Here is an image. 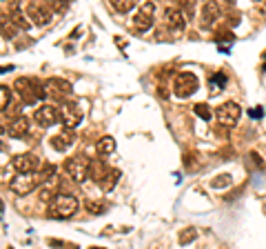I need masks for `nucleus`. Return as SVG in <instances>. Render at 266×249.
Listing matches in <instances>:
<instances>
[{
	"label": "nucleus",
	"mask_w": 266,
	"mask_h": 249,
	"mask_svg": "<svg viewBox=\"0 0 266 249\" xmlns=\"http://www.w3.org/2000/svg\"><path fill=\"white\" fill-rule=\"evenodd\" d=\"M14 87L20 94L22 105H33L36 100H42L47 96V85H42L36 78H18L14 83Z\"/></svg>",
	"instance_id": "1"
},
{
	"label": "nucleus",
	"mask_w": 266,
	"mask_h": 249,
	"mask_svg": "<svg viewBox=\"0 0 266 249\" xmlns=\"http://www.w3.org/2000/svg\"><path fill=\"white\" fill-rule=\"evenodd\" d=\"M76 212H78V198L71 196V194H58L49 205V216L56 218V220L71 218Z\"/></svg>",
	"instance_id": "2"
},
{
	"label": "nucleus",
	"mask_w": 266,
	"mask_h": 249,
	"mask_svg": "<svg viewBox=\"0 0 266 249\" xmlns=\"http://www.w3.org/2000/svg\"><path fill=\"white\" fill-rule=\"evenodd\" d=\"M89 165H91V160L78 154L64 160V171H67V176H71V181L84 183L89 178Z\"/></svg>",
	"instance_id": "3"
},
{
	"label": "nucleus",
	"mask_w": 266,
	"mask_h": 249,
	"mask_svg": "<svg viewBox=\"0 0 266 249\" xmlns=\"http://www.w3.org/2000/svg\"><path fill=\"white\" fill-rule=\"evenodd\" d=\"M198 87H200V80L191 71H182L173 80V91H175L177 98H191L198 91Z\"/></svg>",
	"instance_id": "4"
},
{
	"label": "nucleus",
	"mask_w": 266,
	"mask_h": 249,
	"mask_svg": "<svg viewBox=\"0 0 266 249\" xmlns=\"http://www.w3.org/2000/svg\"><path fill=\"white\" fill-rule=\"evenodd\" d=\"M38 185V178L33 176V171H18V176L14 181L9 183L11 191L18 194V196H27V194H31Z\"/></svg>",
	"instance_id": "5"
},
{
	"label": "nucleus",
	"mask_w": 266,
	"mask_h": 249,
	"mask_svg": "<svg viewBox=\"0 0 266 249\" xmlns=\"http://www.w3.org/2000/svg\"><path fill=\"white\" fill-rule=\"evenodd\" d=\"M240 105L233 100L224 102V105H219L218 107V112H215V116H218V122L222 125V127H235V122L240 120Z\"/></svg>",
	"instance_id": "6"
},
{
	"label": "nucleus",
	"mask_w": 266,
	"mask_h": 249,
	"mask_svg": "<svg viewBox=\"0 0 266 249\" xmlns=\"http://www.w3.org/2000/svg\"><path fill=\"white\" fill-rule=\"evenodd\" d=\"M58 112H60V118H63V122H64V127L67 129H76L80 125V120H82V112H80L78 102H73V100L63 102Z\"/></svg>",
	"instance_id": "7"
},
{
	"label": "nucleus",
	"mask_w": 266,
	"mask_h": 249,
	"mask_svg": "<svg viewBox=\"0 0 266 249\" xmlns=\"http://www.w3.org/2000/svg\"><path fill=\"white\" fill-rule=\"evenodd\" d=\"M51 14L53 11L47 7V2L42 0V2H29V7H27V16L33 20V25L38 27H45L51 22Z\"/></svg>",
	"instance_id": "8"
},
{
	"label": "nucleus",
	"mask_w": 266,
	"mask_h": 249,
	"mask_svg": "<svg viewBox=\"0 0 266 249\" xmlns=\"http://www.w3.org/2000/svg\"><path fill=\"white\" fill-rule=\"evenodd\" d=\"M153 11H156V5H153L151 0H146L144 5L140 7V11H138V16H133V29H138V32H146V29H151Z\"/></svg>",
	"instance_id": "9"
},
{
	"label": "nucleus",
	"mask_w": 266,
	"mask_h": 249,
	"mask_svg": "<svg viewBox=\"0 0 266 249\" xmlns=\"http://www.w3.org/2000/svg\"><path fill=\"white\" fill-rule=\"evenodd\" d=\"M71 83L63 78H49L47 80V96L56 98V100H64L71 96Z\"/></svg>",
	"instance_id": "10"
},
{
	"label": "nucleus",
	"mask_w": 266,
	"mask_h": 249,
	"mask_svg": "<svg viewBox=\"0 0 266 249\" xmlns=\"http://www.w3.org/2000/svg\"><path fill=\"white\" fill-rule=\"evenodd\" d=\"M58 118H60V112H58L56 107H51V105L40 107V109H36V114H33V120H36L40 127H45V129L51 127V125H56Z\"/></svg>",
	"instance_id": "11"
},
{
	"label": "nucleus",
	"mask_w": 266,
	"mask_h": 249,
	"mask_svg": "<svg viewBox=\"0 0 266 249\" xmlns=\"http://www.w3.org/2000/svg\"><path fill=\"white\" fill-rule=\"evenodd\" d=\"M219 16H222L219 2H215V0H209V2L202 7V11H200V25H202V27H211Z\"/></svg>",
	"instance_id": "12"
},
{
	"label": "nucleus",
	"mask_w": 266,
	"mask_h": 249,
	"mask_svg": "<svg viewBox=\"0 0 266 249\" xmlns=\"http://www.w3.org/2000/svg\"><path fill=\"white\" fill-rule=\"evenodd\" d=\"M38 165H40V160H38V156H33V154H18V156H14V160H11V167L16 171H36Z\"/></svg>",
	"instance_id": "13"
},
{
	"label": "nucleus",
	"mask_w": 266,
	"mask_h": 249,
	"mask_svg": "<svg viewBox=\"0 0 266 249\" xmlns=\"http://www.w3.org/2000/svg\"><path fill=\"white\" fill-rule=\"evenodd\" d=\"M187 20H188V18L182 14V9H180V7H167V9H164V22H167L171 29H177V32H180V29H184Z\"/></svg>",
	"instance_id": "14"
},
{
	"label": "nucleus",
	"mask_w": 266,
	"mask_h": 249,
	"mask_svg": "<svg viewBox=\"0 0 266 249\" xmlns=\"http://www.w3.org/2000/svg\"><path fill=\"white\" fill-rule=\"evenodd\" d=\"M51 147L56 149V151H67L69 147H71L73 143H76V136H73V129H67V132L63 133H58V136H53L51 140Z\"/></svg>",
	"instance_id": "15"
},
{
	"label": "nucleus",
	"mask_w": 266,
	"mask_h": 249,
	"mask_svg": "<svg viewBox=\"0 0 266 249\" xmlns=\"http://www.w3.org/2000/svg\"><path fill=\"white\" fill-rule=\"evenodd\" d=\"M27 133H29V120H27V118L18 116L9 122V136L11 138H25Z\"/></svg>",
	"instance_id": "16"
},
{
	"label": "nucleus",
	"mask_w": 266,
	"mask_h": 249,
	"mask_svg": "<svg viewBox=\"0 0 266 249\" xmlns=\"http://www.w3.org/2000/svg\"><path fill=\"white\" fill-rule=\"evenodd\" d=\"M107 169H109V167H107V165L102 163L100 158L91 160V165H89V178H91V181H95V183H100L102 178H105Z\"/></svg>",
	"instance_id": "17"
},
{
	"label": "nucleus",
	"mask_w": 266,
	"mask_h": 249,
	"mask_svg": "<svg viewBox=\"0 0 266 249\" xmlns=\"http://www.w3.org/2000/svg\"><path fill=\"white\" fill-rule=\"evenodd\" d=\"M16 32H18V27H16V22L11 20L9 14H0V33L5 38H14Z\"/></svg>",
	"instance_id": "18"
},
{
	"label": "nucleus",
	"mask_w": 266,
	"mask_h": 249,
	"mask_svg": "<svg viewBox=\"0 0 266 249\" xmlns=\"http://www.w3.org/2000/svg\"><path fill=\"white\" fill-rule=\"evenodd\" d=\"M118 181H120V171L118 169H107L105 178L100 181V187H102L105 191H111L115 185H118Z\"/></svg>",
	"instance_id": "19"
},
{
	"label": "nucleus",
	"mask_w": 266,
	"mask_h": 249,
	"mask_svg": "<svg viewBox=\"0 0 266 249\" xmlns=\"http://www.w3.org/2000/svg\"><path fill=\"white\" fill-rule=\"evenodd\" d=\"M115 151V140L111 136H105L102 140H98V154L100 156H109Z\"/></svg>",
	"instance_id": "20"
},
{
	"label": "nucleus",
	"mask_w": 266,
	"mask_h": 249,
	"mask_svg": "<svg viewBox=\"0 0 266 249\" xmlns=\"http://www.w3.org/2000/svg\"><path fill=\"white\" fill-rule=\"evenodd\" d=\"M9 16H11V20L16 22V27H18V29H29V18H27V16H22V11H20V9L9 11Z\"/></svg>",
	"instance_id": "21"
},
{
	"label": "nucleus",
	"mask_w": 266,
	"mask_h": 249,
	"mask_svg": "<svg viewBox=\"0 0 266 249\" xmlns=\"http://www.w3.org/2000/svg\"><path fill=\"white\" fill-rule=\"evenodd\" d=\"M45 2H47V7L53 11V14H63V11H67L71 0H45Z\"/></svg>",
	"instance_id": "22"
},
{
	"label": "nucleus",
	"mask_w": 266,
	"mask_h": 249,
	"mask_svg": "<svg viewBox=\"0 0 266 249\" xmlns=\"http://www.w3.org/2000/svg\"><path fill=\"white\" fill-rule=\"evenodd\" d=\"M11 105V89L7 85H0V112H5Z\"/></svg>",
	"instance_id": "23"
},
{
	"label": "nucleus",
	"mask_w": 266,
	"mask_h": 249,
	"mask_svg": "<svg viewBox=\"0 0 266 249\" xmlns=\"http://www.w3.org/2000/svg\"><path fill=\"white\" fill-rule=\"evenodd\" d=\"M175 5L182 9V14L187 18L193 16V9H195V0H175Z\"/></svg>",
	"instance_id": "24"
},
{
	"label": "nucleus",
	"mask_w": 266,
	"mask_h": 249,
	"mask_svg": "<svg viewBox=\"0 0 266 249\" xmlns=\"http://www.w3.org/2000/svg\"><path fill=\"white\" fill-rule=\"evenodd\" d=\"M133 2H136V0H111L113 9L120 11V14H126V11L133 9Z\"/></svg>",
	"instance_id": "25"
},
{
	"label": "nucleus",
	"mask_w": 266,
	"mask_h": 249,
	"mask_svg": "<svg viewBox=\"0 0 266 249\" xmlns=\"http://www.w3.org/2000/svg\"><path fill=\"white\" fill-rule=\"evenodd\" d=\"M193 109H195V114H198V116L202 118V120H209V118H211V107H209V105H204V102H198V105H195Z\"/></svg>",
	"instance_id": "26"
},
{
	"label": "nucleus",
	"mask_w": 266,
	"mask_h": 249,
	"mask_svg": "<svg viewBox=\"0 0 266 249\" xmlns=\"http://www.w3.org/2000/svg\"><path fill=\"white\" fill-rule=\"evenodd\" d=\"M195 236H198V233H195V229H184L182 233H180V245H188V243H193L195 240Z\"/></svg>",
	"instance_id": "27"
},
{
	"label": "nucleus",
	"mask_w": 266,
	"mask_h": 249,
	"mask_svg": "<svg viewBox=\"0 0 266 249\" xmlns=\"http://www.w3.org/2000/svg\"><path fill=\"white\" fill-rule=\"evenodd\" d=\"M84 207H87L91 214H105V209H107L105 202H91V200L84 202Z\"/></svg>",
	"instance_id": "28"
},
{
	"label": "nucleus",
	"mask_w": 266,
	"mask_h": 249,
	"mask_svg": "<svg viewBox=\"0 0 266 249\" xmlns=\"http://www.w3.org/2000/svg\"><path fill=\"white\" fill-rule=\"evenodd\" d=\"M231 185V174H222L213 178V187H229Z\"/></svg>",
	"instance_id": "29"
},
{
	"label": "nucleus",
	"mask_w": 266,
	"mask_h": 249,
	"mask_svg": "<svg viewBox=\"0 0 266 249\" xmlns=\"http://www.w3.org/2000/svg\"><path fill=\"white\" fill-rule=\"evenodd\" d=\"M53 174H56V167H53V165H45V167L40 169V178H42V181L53 178Z\"/></svg>",
	"instance_id": "30"
},
{
	"label": "nucleus",
	"mask_w": 266,
	"mask_h": 249,
	"mask_svg": "<svg viewBox=\"0 0 266 249\" xmlns=\"http://www.w3.org/2000/svg\"><path fill=\"white\" fill-rule=\"evenodd\" d=\"M211 83H213V85L218 87V89H224V85H226V76L222 74V71H219V74H215L213 78H211Z\"/></svg>",
	"instance_id": "31"
},
{
	"label": "nucleus",
	"mask_w": 266,
	"mask_h": 249,
	"mask_svg": "<svg viewBox=\"0 0 266 249\" xmlns=\"http://www.w3.org/2000/svg\"><path fill=\"white\" fill-rule=\"evenodd\" d=\"M215 40H218V43H222V40H226V43H233L235 40V36L231 32H218V36H215Z\"/></svg>",
	"instance_id": "32"
},
{
	"label": "nucleus",
	"mask_w": 266,
	"mask_h": 249,
	"mask_svg": "<svg viewBox=\"0 0 266 249\" xmlns=\"http://www.w3.org/2000/svg\"><path fill=\"white\" fill-rule=\"evenodd\" d=\"M40 200L42 202H51L53 200V191L51 189H40Z\"/></svg>",
	"instance_id": "33"
},
{
	"label": "nucleus",
	"mask_w": 266,
	"mask_h": 249,
	"mask_svg": "<svg viewBox=\"0 0 266 249\" xmlns=\"http://www.w3.org/2000/svg\"><path fill=\"white\" fill-rule=\"evenodd\" d=\"M250 118H262L264 116V109H262V107H257V109H250Z\"/></svg>",
	"instance_id": "34"
},
{
	"label": "nucleus",
	"mask_w": 266,
	"mask_h": 249,
	"mask_svg": "<svg viewBox=\"0 0 266 249\" xmlns=\"http://www.w3.org/2000/svg\"><path fill=\"white\" fill-rule=\"evenodd\" d=\"M226 20H229L231 27H235L237 22H240V16H237V14H229V18H226Z\"/></svg>",
	"instance_id": "35"
},
{
	"label": "nucleus",
	"mask_w": 266,
	"mask_h": 249,
	"mask_svg": "<svg viewBox=\"0 0 266 249\" xmlns=\"http://www.w3.org/2000/svg\"><path fill=\"white\" fill-rule=\"evenodd\" d=\"M7 7H9V11H16L20 7V0H7Z\"/></svg>",
	"instance_id": "36"
},
{
	"label": "nucleus",
	"mask_w": 266,
	"mask_h": 249,
	"mask_svg": "<svg viewBox=\"0 0 266 249\" xmlns=\"http://www.w3.org/2000/svg\"><path fill=\"white\" fill-rule=\"evenodd\" d=\"M80 33H82V29H80V27H76V29H73V33H71V38H78Z\"/></svg>",
	"instance_id": "37"
},
{
	"label": "nucleus",
	"mask_w": 266,
	"mask_h": 249,
	"mask_svg": "<svg viewBox=\"0 0 266 249\" xmlns=\"http://www.w3.org/2000/svg\"><path fill=\"white\" fill-rule=\"evenodd\" d=\"M9 69H14V67H11V65H9V67H7V65H5V67H0V74H5V71H9Z\"/></svg>",
	"instance_id": "38"
},
{
	"label": "nucleus",
	"mask_w": 266,
	"mask_h": 249,
	"mask_svg": "<svg viewBox=\"0 0 266 249\" xmlns=\"http://www.w3.org/2000/svg\"><path fill=\"white\" fill-rule=\"evenodd\" d=\"M222 2H224V5H229V7L235 5V0H222Z\"/></svg>",
	"instance_id": "39"
},
{
	"label": "nucleus",
	"mask_w": 266,
	"mask_h": 249,
	"mask_svg": "<svg viewBox=\"0 0 266 249\" xmlns=\"http://www.w3.org/2000/svg\"><path fill=\"white\" fill-rule=\"evenodd\" d=\"M0 133H5V127H2V125H0Z\"/></svg>",
	"instance_id": "40"
},
{
	"label": "nucleus",
	"mask_w": 266,
	"mask_h": 249,
	"mask_svg": "<svg viewBox=\"0 0 266 249\" xmlns=\"http://www.w3.org/2000/svg\"><path fill=\"white\" fill-rule=\"evenodd\" d=\"M2 149H5V145H2V143H0V151H2Z\"/></svg>",
	"instance_id": "41"
},
{
	"label": "nucleus",
	"mask_w": 266,
	"mask_h": 249,
	"mask_svg": "<svg viewBox=\"0 0 266 249\" xmlns=\"http://www.w3.org/2000/svg\"><path fill=\"white\" fill-rule=\"evenodd\" d=\"M262 69H264V71H266V63H264V67H262Z\"/></svg>",
	"instance_id": "42"
},
{
	"label": "nucleus",
	"mask_w": 266,
	"mask_h": 249,
	"mask_svg": "<svg viewBox=\"0 0 266 249\" xmlns=\"http://www.w3.org/2000/svg\"><path fill=\"white\" fill-rule=\"evenodd\" d=\"M257 2H260V0H257Z\"/></svg>",
	"instance_id": "43"
}]
</instances>
